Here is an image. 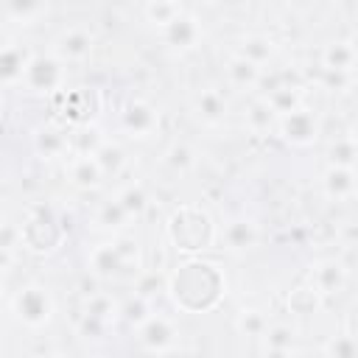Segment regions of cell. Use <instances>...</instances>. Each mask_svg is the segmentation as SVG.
<instances>
[{"label":"cell","instance_id":"6da1fadb","mask_svg":"<svg viewBox=\"0 0 358 358\" xmlns=\"http://www.w3.org/2000/svg\"><path fill=\"white\" fill-rule=\"evenodd\" d=\"M165 291L179 310L207 313L221 305L227 294V277L218 263L193 255L165 277Z\"/></svg>","mask_w":358,"mask_h":358},{"label":"cell","instance_id":"7a4b0ae2","mask_svg":"<svg viewBox=\"0 0 358 358\" xmlns=\"http://www.w3.org/2000/svg\"><path fill=\"white\" fill-rule=\"evenodd\" d=\"M165 235H168V243L187 257L207 252L218 241L215 221L201 204H179L165 224Z\"/></svg>","mask_w":358,"mask_h":358},{"label":"cell","instance_id":"3957f363","mask_svg":"<svg viewBox=\"0 0 358 358\" xmlns=\"http://www.w3.org/2000/svg\"><path fill=\"white\" fill-rule=\"evenodd\" d=\"M11 310L14 316L31 327V330H39V327H48L53 322V313H56V302L50 296V291L42 285V282H25L14 299H11Z\"/></svg>","mask_w":358,"mask_h":358},{"label":"cell","instance_id":"277c9868","mask_svg":"<svg viewBox=\"0 0 358 358\" xmlns=\"http://www.w3.org/2000/svg\"><path fill=\"white\" fill-rule=\"evenodd\" d=\"M62 235L64 232H62L59 218L48 207H34L20 227V246L36 255H48L62 243Z\"/></svg>","mask_w":358,"mask_h":358},{"label":"cell","instance_id":"5b68a950","mask_svg":"<svg viewBox=\"0 0 358 358\" xmlns=\"http://www.w3.org/2000/svg\"><path fill=\"white\" fill-rule=\"evenodd\" d=\"M67 70L64 62H59L53 53H31L20 87H25L31 95H53L64 87Z\"/></svg>","mask_w":358,"mask_h":358},{"label":"cell","instance_id":"8992f818","mask_svg":"<svg viewBox=\"0 0 358 358\" xmlns=\"http://www.w3.org/2000/svg\"><path fill=\"white\" fill-rule=\"evenodd\" d=\"M288 145H296V148H305V145H313L319 131H322V123H319V115L308 106H294L291 112L280 115L277 117V129H274Z\"/></svg>","mask_w":358,"mask_h":358},{"label":"cell","instance_id":"52a82bcc","mask_svg":"<svg viewBox=\"0 0 358 358\" xmlns=\"http://www.w3.org/2000/svg\"><path fill=\"white\" fill-rule=\"evenodd\" d=\"M134 330H137V344L145 352H176L179 350V327L173 324V319L162 313H151Z\"/></svg>","mask_w":358,"mask_h":358},{"label":"cell","instance_id":"ba28073f","mask_svg":"<svg viewBox=\"0 0 358 358\" xmlns=\"http://www.w3.org/2000/svg\"><path fill=\"white\" fill-rule=\"evenodd\" d=\"M92 48H95V36L87 25H67L53 36L50 53L64 64H78V62L90 59Z\"/></svg>","mask_w":358,"mask_h":358},{"label":"cell","instance_id":"9c48e42d","mask_svg":"<svg viewBox=\"0 0 358 358\" xmlns=\"http://www.w3.org/2000/svg\"><path fill=\"white\" fill-rule=\"evenodd\" d=\"M308 282L313 285V291L327 299V296H336L344 282H347V266L338 260V257H322L310 266L308 271Z\"/></svg>","mask_w":358,"mask_h":358},{"label":"cell","instance_id":"30bf717a","mask_svg":"<svg viewBox=\"0 0 358 358\" xmlns=\"http://www.w3.org/2000/svg\"><path fill=\"white\" fill-rule=\"evenodd\" d=\"M120 126H123L131 137L145 140V137H151V134L159 129V112H157L154 103H148V101H143V98H134V101H129V103L123 106V112H120Z\"/></svg>","mask_w":358,"mask_h":358},{"label":"cell","instance_id":"8fae6325","mask_svg":"<svg viewBox=\"0 0 358 358\" xmlns=\"http://www.w3.org/2000/svg\"><path fill=\"white\" fill-rule=\"evenodd\" d=\"M201 36H204L201 22H199L193 14H187V11H179V14L162 28L165 45H171V48H176V50H193V48L201 42Z\"/></svg>","mask_w":358,"mask_h":358},{"label":"cell","instance_id":"7c38bea8","mask_svg":"<svg viewBox=\"0 0 358 358\" xmlns=\"http://www.w3.org/2000/svg\"><path fill=\"white\" fill-rule=\"evenodd\" d=\"M87 268L101 277V280H112V277H123L126 271H131L126 266V260L120 257L115 241H103V243H95L92 252L87 255Z\"/></svg>","mask_w":358,"mask_h":358},{"label":"cell","instance_id":"4fadbf2b","mask_svg":"<svg viewBox=\"0 0 358 358\" xmlns=\"http://www.w3.org/2000/svg\"><path fill=\"white\" fill-rule=\"evenodd\" d=\"M115 319H120V302L106 291H90L84 299V322L109 327L115 324Z\"/></svg>","mask_w":358,"mask_h":358},{"label":"cell","instance_id":"5bb4252c","mask_svg":"<svg viewBox=\"0 0 358 358\" xmlns=\"http://www.w3.org/2000/svg\"><path fill=\"white\" fill-rule=\"evenodd\" d=\"M67 179L78 190H95L103 182V171L98 168V162H95L92 154H84L81 151V154H76V157L67 159Z\"/></svg>","mask_w":358,"mask_h":358},{"label":"cell","instance_id":"9a60e30c","mask_svg":"<svg viewBox=\"0 0 358 358\" xmlns=\"http://www.w3.org/2000/svg\"><path fill=\"white\" fill-rule=\"evenodd\" d=\"M224 78H227L229 87L246 92V90H255V87L263 81V67H257V64H252L249 59L232 53V56H227V62H224Z\"/></svg>","mask_w":358,"mask_h":358},{"label":"cell","instance_id":"2e32d148","mask_svg":"<svg viewBox=\"0 0 358 358\" xmlns=\"http://www.w3.org/2000/svg\"><path fill=\"white\" fill-rule=\"evenodd\" d=\"M322 190L333 201H352L355 199V171L327 165V171L322 173Z\"/></svg>","mask_w":358,"mask_h":358},{"label":"cell","instance_id":"e0dca14e","mask_svg":"<svg viewBox=\"0 0 358 358\" xmlns=\"http://www.w3.org/2000/svg\"><path fill=\"white\" fill-rule=\"evenodd\" d=\"M257 238H260V229L249 218H232L221 229V243L229 252H249L257 243Z\"/></svg>","mask_w":358,"mask_h":358},{"label":"cell","instance_id":"ac0fdd59","mask_svg":"<svg viewBox=\"0 0 358 358\" xmlns=\"http://www.w3.org/2000/svg\"><path fill=\"white\" fill-rule=\"evenodd\" d=\"M296 338H299L296 327H291L285 322H268L266 333L260 336L263 352H271V355H294V352H299Z\"/></svg>","mask_w":358,"mask_h":358},{"label":"cell","instance_id":"d6986e66","mask_svg":"<svg viewBox=\"0 0 358 358\" xmlns=\"http://www.w3.org/2000/svg\"><path fill=\"white\" fill-rule=\"evenodd\" d=\"M34 148L42 159H64L73 148V140L67 131H62L56 126H42L34 137Z\"/></svg>","mask_w":358,"mask_h":358},{"label":"cell","instance_id":"ffe728a7","mask_svg":"<svg viewBox=\"0 0 358 358\" xmlns=\"http://www.w3.org/2000/svg\"><path fill=\"white\" fill-rule=\"evenodd\" d=\"M31 53L22 45H0V87H20Z\"/></svg>","mask_w":358,"mask_h":358},{"label":"cell","instance_id":"44dd1931","mask_svg":"<svg viewBox=\"0 0 358 358\" xmlns=\"http://www.w3.org/2000/svg\"><path fill=\"white\" fill-rule=\"evenodd\" d=\"M235 53L243 56V59H249L252 64L263 67V64H268L277 56V45L266 34H243L238 39V45H235Z\"/></svg>","mask_w":358,"mask_h":358},{"label":"cell","instance_id":"7402d4cb","mask_svg":"<svg viewBox=\"0 0 358 358\" xmlns=\"http://www.w3.org/2000/svg\"><path fill=\"white\" fill-rule=\"evenodd\" d=\"M193 109H196V117H199L201 123H207V126L224 123V120H227V112H229L227 98H224L218 90H213V87H207V90H201V92L196 95Z\"/></svg>","mask_w":358,"mask_h":358},{"label":"cell","instance_id":"603a6c76","mask_svg":"<svg viewBox=\"0 0 358 358\" xmlns=\"http://www.w3.org/2000/svg\"><path fill=\"white\" fill-rule=\"evenodd\" d=\"M322 70L352 73L355 70V48L352 39H336L322 50Z\"/></svg>","mask_w":358,"mask_h":358},{"label":"cell","instance_id":"cb8c5ba5","mask_svg":"<svg viewBox=\"0 0 358 358\" xmlns=\"http://www.w3.org/2000/svg\"><path fill=\"white\" fill-rule=\"evenodd\" d=\"M243 126L252 131V134H268L277 129V112L268 106V101L260 95L255 98L249 106H246V115H243Z\"/></svg>","mask_w":358,"mask_h":358},{"label":"cell","instance_id":"d4e9b609","mask_svg":"<svg viewBox=\"0 0 358 358\" xmlns=\"http://www.w3.org/2000/svg\"><path fill=\"white\" fill-rule=\"evenodd\" d=\"M162 162L173 171V173H190L196 165H199V154L190 143L185 140H173L168 143V148L162 151Z\"/></svg>","mask_w":358,"mask_h":358},{"label":"cell","instance_id":"484cf974","mask_svg":"<svg viewBox=\"0 0 358 358\" xmlns=\"http://www.w3.org/2000/svg\"><path fill=\"white\" fill-rule=\"evenodd\" d=\"M90 154L95 157V162L103 171V176H117L123 171V165H126V151L112 140H98V145Z\"/></svg>","mask_w":358,"mask_h":358},{"label":"cell","instance_id":"4316f807","mask_svg":"<svg viewBox=\"0 0 358 358\" xmlns=\"http://www.w3.org/2000/svg\"><path fill=\"white\" fill-rule=\"evenodd\" d=\"M129 221H131V215L120 207L117 199H109V201H103V204L95 210V224H98L101 229L112 232V235H120V232L129 227Z\"/></svg>","mask_w":358,"mask_h":358},{"label":"cell","instance_id":"83f0119b","mask_svg":"<svg viewBox=\"0 0 358 358\" xmlns=\"http://www.w3.org/2000/svg\"><path fill=\"white\" fill-rule=\"evenodd\" d=\"M48 11V0H3V14L14 22L31 25Z\"/></svg>","mask_w":358,"mask_h":358},{"label":"cell","instance_id":"f1b7e54d","mask_svg":"<svg viewBox=\"0 0 358 358\" xmlns=\"http://www.w3.org/2000/svg\"><path fill=\"white\" fill-rule=\"evenodd\" d=\"M263 98H266L268 106L277 112V117L285 115V112H291L294 106L302 103V92H299V87H294V84H277V87L268 90Z\"/></svg>","mask_w":358,"mask_h":358},{"label":"cell","instance_id":"f546056e","mask_svg":"<svg viewBox=\"0 0 358 358\" xmlns=\"http://www.w3.org/2000/svg\"><path fill=\"white\" fill-rule=\"evenodd\" d=\"M235 327L241 336H249V338H260L268 327V316L257 308H241L238 316H235Z\"/></svg>","mask_w":358,"mask_h":358},{"label":"cell","instance_id":"4dcf8cb0","mask_svg":"<svg viewBox=\"0 0 358 358\" xmlns=\"http://www.w3.org/2000/svg\"><path fill=\"white\" fill-rule=\"evenodd\" d=\"M115 199L120 201V207H123L131 218H140V215L148 210V193H145V187H143V185H134V182H131V185L120 187Z\"/></svg>","mask_w":358,"mask_h":358},{"label":"cell","instance_id":"1f68e13d","mask_svg":"<svg viewBox=\"0 0 358 358\" xmlns=\"http://www.w3.org/2000/svg\"><path fill=\"white\" fill-rule=\"evenodd\" d=\"M355 154H358V148H355V137L352 134L336 137L330 143V148H327L330 165H338V168H352L355 165Z\"/></svg>","mask_w":358,"mask_h":358},{"label":"cell","instance_id":"d6a6232c","mask_svg":"<svg viewBox=\"0 0 358 358\" xmlns=\"http://www.w3.org/2000/svg\"><path fill=\"white\" fill-rule=\"evenodd\" d=\"M319 305H322V296L313 291L310 282H305V285H299V288H294V291L288 294V308H291L294 313H299V316L313 313Z\"/></svg>","mask_w":358,"mask_h":358},{"label":"cell","instance_id":"836d02e7","mask_svg":"<svg viewBox=\"0 0 358 358\" xmlns=\"http://www.w3.org/2000/svg\"><path fill=\"white\" fill-rule=\"evenodd\" d=\"M179 11H182V3L176 0H145V17L157 28H165Z\"/></svg>","mask_w":358,"mask_h":358},{"label":"cell","instance_id":"e575fe53","mask_svg":"<svg viewBox=\"0 0 358 358\" xmlns=\"http://www.w3.org/2000/svg\"><path fill=\"white\" fill-rule=\"evenodd\" d=\"M151 316V302L145 299V296H140L137 291H134V296H129L123 305H120V319H126L129 324H140L143 319H148Z\"/></svg>","mask_w":358,"mask_h":358},{"label":"cell","instance_id":"d590c367","mask_svg":"<svg viewBox=\"0 0 358 358\" xmlns=\"http://www.w3.org/2000/svg\"><path fill=\"white\" fill-rule=\"evenodd\" d=\"M322 352L336 355V358H352V355L358 352V341H355L352 333H338L336 338H330V341L322 347Z\"/></svg>","mask_w":358,"mask_h":358},{"label":"cell","instance_id":"8d00e7d4","mask_svg":"<svg viewBox=\"0 0 358 358\" xmlns=\"http://www.w3.org/2000/svg\"><path fill=\"white\" fill-rule=\"evenodd\" d=\"M3 224H6V215H3V210H0V227H3Z\"/></svg>","mask_w":358,"mask_h":358},{"label":"cell","instance_id":"74e56055","mask_svg":"<svg viewBox=\"0 0 358 358\" xmlns=\"http://www.w3.org/2000/svg\"><path fill=\"white\" fill-rule=\"evenodd\" d=\"M0 115H3V92H0Z\"/></svg>","mask_w":358,"mask_h":358},{"label":"cell","instance_id":"f35d334b","mask_svg":"<svg viewBox=\"0 0 358 358\" xmlns=\"http://www.w3.org/2000/svg\"><path fill=\"white\" fill-rule=\"evenodd\" d=\"M176 3H179V0H176Z\"/></svg>","mask_w":358,"mask_h":358}]
</instances>
